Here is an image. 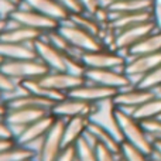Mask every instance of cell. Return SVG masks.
<instances>
[{"instance_id": "cell-33", "label": "cell", "mask_w": 161, "mask_h": 161, "mask_svg": "<svg viewBox=\"0 0 161 161\" xmlns=\"http://www.w3.org/2000/svg\"><path fill=\"white\" fill-rule=\"evenodd\" d=\"M19 89H20V83L16 82L13 78L7 75L4 71L0 68V92L3 93V99L6 96H13V95L19 93Z\"/></svg>"}, {"instance_id": "cell-16", "label": "cell", "mask_w": 161, "mask_h": 161, "mask_svg": "<svg viewBox=\"0 0 161 161\" xmlns=\"http://www.w3.org/2000/svg\"><path fill=\"white\" fill-rule=\"evenodd\" d=\"M154 96L156 93L151 89H143L137 85H131L117 92V95L113 97V102L117 108H122L131 113L136 108L142 106L143 103H146Z\"/></svg>"}, {"instance_id": "cell-7", "label": "cell", "mask_w": 161, "mask_h": 161, "mask_svg": "<svg viewBox=\"0 0 161 161\" xmlns=\"http://www.w3.org/2000/svg\"><path fill=\"white\" fill-rule=\"evenodd\" d=\"M65 119H57L53 127L41 140L36 161H55L62 151V136H64Z\"/></svg>"}, {"instance_id": "cell-48", "label": "cell", "mask_w": 161, "mask_h": 161, "mask_svg": "<svg viewBox=\"0 0 161 161\" xmlns=\"http://www.w3.org/2000/svg\"><path fill=\"white\" fill-rule=\"evenodd\" d=\"M110 2H116V0H105V3H106V4H109V3H110Z\"/></svg>"}, {"instance_id": "cell-11", "label": "cell", "mask_w": 161, "mask_h": 161, "mask_svg": "<svg viewBox=\"0 0 161 161\" xmlns=\"http://www.w3.org/2000/svg\"><path fill=\"white\" fill-rule=\"evenodd\" d=\"M33 47L36 50L37 58L44 62L50 68V71H67L68 69V62H67L68 54H64L61 50H58L45 37L38 38L33 44Z\"/></svg>"}, {"instance_id": "cell-49", "label": "cell", "mask_w": 161, "mask_h": 161, "mask_svg": "<svg viewBox=\"0 0 161 161\" xmlns=\"http://www.w3.org/2000/svg\"><path fill=\"white\" fill-rule=\"evenodd\" d=\"M151 161H161V160H153V158H151Z\"/></svg>"}, {"instance_id": "cell-37", "label": "cell", "mask_w": 161, "mask_h": 161, "mask_svg": "<svg viewBox=\"0 0 161 161\" xmlns=\"http://www.w3.org/2000/svg\"><path fill=\"white\" fill-rule=\"evenodd\" d=\"M79 2H80V6H82L83 11H85V13H89V14H95L103 4H105L103 0H79Z\"/></svg>"}, {"instance_id": "cell-31", "label": "cell", "mask_w": 161, "mask_h": 161, "mask_svg": "<svg viewBox=\"0 0 161 161\" xmlns=\"http://www.w3.org/2000/svg\"><path fill=\"white\" fill-rule=\"evenodd\" d=\"M75 150H76V161H97L95 146L88 143L83 137H80L75 143Z\"/></svg>"}, {"instance_id": "cell-25", "label": "cell", "mask_w": 161, "mask_h": 161, "mask_svg": "<svg viewBox=\"0 0 161 161\" xmlns=\"http://www.w3.org/2000/svg\"><path fill=\"white\" fill-rule=\"evenodd\" d=\"M153 0H116L108 4L110 14L137 13V11L151 10Z\"/></svg>"}, {"instance_id": "cell-45", "label": "cell", "mask_w": 161, "mask_h": 161, "mask_svg": "<svg viewBox=\"0 0 161 161\" xmlns=\"http://www.w3.org/2000/svg\"><path fill=\"white\" fill-rule=\"evenodd\" d=\"M7 105H6V100L3 97H0V117H4L7 113Z\"/></svg>"}, {"instance_id": "cell-30", "label": "cell", "mask_w": 161, "mask_h": 161, "mask_svg": "<svg viewBox=\"0 0 161 161\" xmlns=\"http://www.w3.org/2000/svg\"><path fill=\"white\" fill-rule=\"evenodd\" d=\"M44 37L53 45H55L58 50H61L64 54H68V55H75V57H80V55H82V54H80L79 51H76L75 48H74L72 45L69 44V41H68V40L65 38V37L62 36L61 33H59L58 28H57V30H53V31H48V33H45Z\"/></svg>"}, {"instance_id": "cell-9", "label": "cell", "mask_w": 161, "mask_h": 161, "mask_svg": "<svg viewBox=\"0 0 161 161\" xmlns=\"http://www.w3.org/2000/svg\"><path fill=\"white\" fill-rule=\"evenodd\" d=\"M89 119H91V122L96 123L97 126L112 133L117 140L123 143V134L120 131V126L116 117V105H114L113 99H108L96 103Z\"/></svg>"}, {"instance_id": "cell-44", "label": "cell", "mask_w": 161, "mask_h": 161, "mask_svg": "<svg viewBox=\"0 0 161 161\" xmlns=\"http://www.w3.org/2000/svg\"><path fill=\"white\" fill-rule=\"evenodd\" d=\"M10 25V20L8 19H3V17H0V37H2V34L4 33L6 30H7V27Z\"/></svg>"}, {"instance_id": "cell-52", "label": "cell", "mask_w": 161, "mask_h": 161, "mask_svg": "<svg viewBox=\"0 0 161 161\" xmlns=\"http://www.w3.org/2000/svg\"><path fill=\"white\" fill-rule=\"evenodd\" d=\"M158 119H161V114H160V116H158Z\"/></svg>"}, {"instance_id": "cell-3", "label": "cell", "mask_w": 161, "mask_h": 161, "mask_svg": "<svg viewBox=\"0 0 161 161\" xmlns=\"http://www.w3.org/2000/svg\"><path fill=\"white\" fill-rule=\"evenodd\" d=\"M58 30H59V33L69 41V44L72 45L76 51H79L80 54L106 48L99 37L88 33L86 30H83V28L78 27V25L72 24L71 21L61 23Z\"/></svg>"}, {"instance_id": "cell-51", "label": "cell", "mask_w": 161, "mask_h": 161, "mask_svg": "<svg viewBox=\"0 0 161 161\" xmlns=\"http://www.w3.org/2000/svg\"><path fill=\"white\" fill-rule=\"evenodd\" d=\"M120 161H125V160H122V157H120Z\"/></svg>"}, {"instance_id": "cell-6", "label": "cell", "mask_w": 161, "mask_h": 161, "mask_svg": "<svg viewBox=\"0 0 161 161\" xmlns=\"http://www.w3.org/2000/svg\"><path fill=\"white\" fill-rule=\"evenodd\" d=\"M83 76L88 82H93L97 85L108 88L122 89L133 85L131 79L123 69H110V68H86Z\"/></svg>"}, {"instance_id": "cell-34", "label": "cell", "mask_w": 161, "mask_h": 161, "mask_svg": "<svg viewBox=\"0 0 161 161\" xmlns=\"http://www.w3.org/2000/svg\"><path fill=\"white\" fill-rule=\"evenodd\" d=\"M137 86H140L143 89H151V91L156 88H160L161 86V65H158L156 69H153L147 75L143 76L142 80L137 83Z\"/></svg>"}, {"instance_id": "cell-36", "label": "cell", "mask_w": 161, "mask_h": 161, "mask_svg": "<svg viewBox=\"0 0 161 161\" xmlns=\"http://www.w3.org/2000/svg\"><path fill=\"white\" fill-rule=\"evenodd\" d=\"M95 150H96L97 161H120V156H119V154L113 153L112 150H109L108 147L99 144V143L95 146Z\"/></svg>"}, {"instance_id": "cell-40", "label": "cell", "mask_w": 161, "mask_h": 161, "mask_svg": "<svg viewBox=\"0 0 161 161\" xmlns=\"http://www.w3.org/2000/svg\"><path fill=\"white\" fill-rule=\"evenodd\" d=\"M151 14H153V21L156 23L157 28L161 30V0H153Z\"/></svg>"}, {"instance_id": "cell-23", "label": "cell", "mask_w": 161, "mask_h": 161, "mask_svg": "<svg viewBox=\"0 0 161 161\" xmlns=\"http://www.w3.org/2000/svg\"><path fill=\"white\" fill-rule=\"evenodd\" d=\"M148 20H153V14L151 10L147 11H137V13H122V14H112L110 21H109V27L112 30L117 31L125 30L127 27L131 25L140 24V23L148 21Z\"/></svg>"}, {"instance_id": "cell-39", "label": "cell", "mask_w": 161, "mask_h": 161, "mask_svg": "<svg viewBox=\"0 0 161 161\" xmlns=\"http://www.w3.org/2000/svg\"><path fill=\"white\" fill-rule=\"evenodd\" d=\"M55 161H76V150L75 146H69V147L62 148L59 156L57 157Z\"/></svg>"}, {"instance_id": "cell-42", "label": "cell", "mask_w": 161, "mask_h": 161, "mask_svg": "<svg viewBox=\"0 0 161 161\" xmlns=\"http://www.w3.org/2000/svg\"><path fill=\"white\" fill-rule=\"evenodd\" d=\"M153 153H151V158L153 160H161V140H156V142L153 143Z\"/></svg>"}, {"instance_id": "cell-32", "label": "cell", "mask_w": 161, "mask_h": 161, "mask_svg": "<svg viewBox=\"0 0 161 161\" xmlns=\"http://www.w3.org/2000/svg\"><path fill=\"white\" fill-rule=\"evenodd\" d=\"M120 157L125 161H151V157L148 154H146L144 151H142L140 148L134 147L130 143H122V153Z\"/></svg>"}, {"instance_id": "cell-17", "label": "cell", "mask_w": 161, "mask_h": 161, "mask_svg": "<svg viewBox=\"0 0 161 161\" xmlns=\"http://www.w3.org/2000/svg\"><path fill=\"white\" fill-rule=\"evenodd\" d=\"M117 92H119V89L108 88V86H102V85H97V83L88 82L86 80L85 83H82L78 88L72 89L68 95L96 105V103L103 102V100L113 99L117 95Z\"/></svg>"}, {"instance_id": "cell-28", "label": "cell", "mask_w": 161, "mask_h": 161, "mask_svg": "<svg viewBox=\"0 0 161 161\" xmlns=\"http://www.w3.org/2000/svg\"><path fill=\"white\" fill-rule=\"evenodd\" d=\"M37 158L36 150L28 146L14 144L6 150L0 151V161H34Z\"/></svg>"}, {"instance_id": "cell-21", "label": "cell", "mask_w": 161, "mask_h": 161, "mask_svg": "<svg viewBox=\"0 0 161 161\" xmlns=\"http://www.w3.org/2000/svg\"><path fill=\"white\" fill-rule=\"evenodd\" d=\"M89 125V117L88 116H78L72 117V119L65 120V127H64V136H62V147H69V146H75L83 133L86 131Z\"/></svg>"}, {"instance_id": "cell-47", "label": "cell", "mask_w": 161, "mask_h": 161, "mask_svg": "<svg viewBox=\"0 0 161 161\" xmlns=\"http://www.w3.org/2000/svg\"><path fill=\"white\" fill-rule=\"evenodd\" d=\"M3 62H4V58H3V57H2V55H0V65H2V64H3Z\"/></svg>"}, {"instance_id": "cell-2", "label": "cell", "mask_w": 161, "mask_h": 161, "mask_svg": "<svg viewBox=\"0 0 161 161\" xmlns=\"http://www.w3.org/2000/svg\"><path fill=\"white\" fill-rule=\"evenodd\" d=\"M3 71L16 82H24L28 79H38L50 72V68L40 61L38 58L30 59H16V61H4L0 65Z\"/></svg>"}, {"instance_id": "cell-27", "label": "cell", "mask_w": 161, "mask_h": 161, "mask_svg": "<svg viewBox=\"0 0 161 161\" xmlns=\"http://www.w3.org/2000/svg\"><path fill=\"white\" fill-rule=\"evenodd\" d=\"M68 21H71L72 24L78 25V27L86 30L88 33L93 34V36L99 37L102 36V31H103V25L95 19L92 14L89 13H85V11H79V13H72L68 19Z\"/></svg>"}, {"instance_id": "cell-43", "label": "cell", "mask_w": 161, "mask_h": 161, "mask_svg": "<svg viewBox=\"0 0 161 161\" xmlns=\"http://www.w3.org/2000/svg\"><path fill=\"white\" fill-rule=\"evenodd\" d=\"M14 144H16V140L14 139H0V151L6 150V148L11 147Z\"/></svg>"}, {"instance_id": "cell-18", "label": "cell", "mask_w": 161, "mask_h": 161, "mask_svg": "<svg viewBox=\"0 0 161 161\" xmlns=\"http://www.w3.org/2000/svg\"><path fill=\"white\" fill-rule=\"evenodd\" d=\"M23 4H25L27 7H31L34 10L40 11V13L45 14L47 17L57 20L59 23L68 21L71 13L64 8L57 0H24Z\"/></svg>"}, {"instance_id": "cell-46", "label": "cell", "mask_w": 161, "mask_h": 161, "mask_svg": "<svg viewBox=\"0 0 161 161\" xmlns=\"http://www.w3.org/2000/svg\"><path fill=\"white\" fill-rule=\"evenodd\" d=\"M8 2L14 3V4H17V6H21V4H23V2H24V0H8Z\"/></svg>"}, {"instance_id": "cell-8", "label": "cell", "mask_w": 161, "mask_h": 161, "mask_svg": "<svg viewBox=\"0 0 161 161\" xmlns=\"http://www.w3.org/2000/svg\"><path fill=\"white\" fill-rule=\"evenodd\" d=\"M156 30H158L156 23H154L153 20H148V21L140 23V24L131 25V27H127V28H125V30L117 31L116 38H114V50L122 54L125 53V55H126V53H127L133 45H136L137 42H140L144 37H147L148 34H151Z\"/></svg>"}, {"instance_id": "cell-26", "label": "cell", "mask_w": 161, "mask_h": 161, "mask_svg": "<svg viewBox=\"0 0 161 161\" xmlns=\"http://www.w3.org/2000/svg\"><path fill=\"white\" fill-rule=\"evenodd\" d=\"M88 130L93 134L95 140H96V144L99 143V144L105 146V147H108L109 150H112L113 153H116L120 156V153H122V142L117 140L112 133H109V131L105 130L103 127L97 126L96 123L91 122V119H89Z\"/></svg>"}, {"instance_id": "cell-10", "label": "cell", "mask_w": 161, "mask_h": 161, "mask_svg": "<svg viewBox=\"0 0 161 161\" xmlns=\"http://www.w3.org/2000/svg\"><path fill=\"white\" fill-rule=\"evenodd\" d=\"M158 65H161V51L153 54H143V55H133L127 57V62L125 67V72L131 79L133 85L142 80L144 75L156 69Z\"/></svg>"}, {"instance_id": "cell-53", "label": "cell", "mask_w": 161, "mask_h": 161, "mask_svg": "<svg viewBox=\"0 0 161 161\" xmlns=\"http://www.w3.org/2000/svg\"><path fill=\"white\" fill-rule=\"evenodd\" d=\"M34 161H36V160H34Z\"/></svg>"}, {"instance_id": "cell-4", "label": "cell", "mask_w": 161, "mask_h": 161, "mask_svg": "<svg viewBox=\"0 0 161 161\" xmlns=\"http://www.w3.org/2000/svg\"><path fill=\"white\" fill-rule=\"evenodd\" d=\"M8 20H10V23H13V24L25 25V27L42 31L44 34L48 33V31L57 30V28L59 27V24H61L59 21L51 19V17H47L45 14L40 13V11L34 10V8H31V7H27V6L23 7V4L19 6V7L10 14Z\"/></svg>"}, {"instance_id": "cell-24", "label": "cell", "mask_w": 161, "mask_h": 161, "mask_svg": "<svg viewBox=\"0 0 161 161\" xmlns=\"http://www.w3.org/2000/svg\"><path fill=\"white\" fill-rule=\"evenodd\" d=\"M161 51V30H156L147 37L137 42L136 45L130 48L126 53L127 57L133 55H143V54H153V53H160Z\"/></svg>"}, {"instance_id": "cell-41", "label": "cell", "mask_w": 161, "mask_h": 161, "mask_svg": "<svg viewBox=\"0 0 161 161\" xmlns=\"http://www.w3.org/2000/svg\"><path fill=\"white\" fill-rule=\"evenodd\" d=\"M0 139H14L13 130L6 123L4 117H0Z\"/></svg>"}, {"instance_id": "cell-14", "label": "cell", "mask_w": 161, "mask_h": 161, "mask_svg": "<svg viewBox=\"0 0 161 161\" xmlns=\"http://www.w3.org/2000/svg\"><path fill=\"white\" fill-rule=\"evenodd\" d=\"M40 83L54 91L62 92V93H69L72 89L78 88L82 83L86 82V78L83 75L71 74L68 71H50L44 76L38 78Z\"/></svg>"}, {"instance_id": "cell-35", "label": "cell", "mask_w": 161, "mask_h": 161, "mask_svg": "<svg viewBox=\"0 0 161 161\" xmlns=\"http://www.w3.org/2000/svg\"><path fill=\"white\" fill-rule=\"evenodd\" d=\"M143 127L146 129V131L148 133L150 139L153 140V143L156 140H161V119L154 117V119H147L142 122Z\"/></svg>"}, {"instance_id": "cell-1", "label": "cell", "mask_w": 161, "mask_h": 161, "mask_svg": "<svg viewBox=\"0 0 161 161\" xmlns=\"http://www.w3.org/2000/svg\"><path fill=\"white\" fill-rule=\"evenodd\" d=\"M116 117L120 126V131L123 134V142L130 143L134 147L140 148L144 151L146 154L151 156L154 147H153V140L150 139L148 133L146 129L143 127L142 122L133 117V114L129 113L127 110L116 106Z\"/></svg>"}, {"instance_id": "cell-5", "label": "cell", "mask_w": 161, "mask_h": 161, "mask_svg": "<svg viewBox=\"0 0 161 161\" xmlns=\"http://www.w3.org/2000/svg\"><path fill=\"white\" fill-rule=\"evenodd\" d=\"M82 62L86 68H110V69H123L125 71L127 57L110 48L83 53L80 55Z\"/></svg>"}, {"instance_id": "cell-12", "label": "cell", "mask_w": 161, "mask_h": 161, "mask_svg": "<svg viewBox=\"0 0 161 161\" xmlns=\"http://www.w3.org/2000/svg\"><path fill=\"white\" fill-rule=\"evenodd\" d=\"M95 105L89 103L86 100L78 99L74 96H67L64 99L55 102V105L51 108V113L58 119H72V117L78 116H91V113L93 112Z\"/></svg>"}, {"instance_id": "cell-29", "label": "cell", "mask_w": 161, "mask_h": 161, "mask_svg": "<svg viewBox=\"0 0 161 161\" xmlns=\"http://www.w3.org/2000/svg\"><path fill=\"white\" fill-rule=\"evenodd\" d=\"M133 117H136L137 120L143 122V120L147 119H154V117H158L161 114V96H154L150 100H147L146 103H143L142 106L136 108L131 112Z\"/></svg>"}, {"instance_id": "cell-19", "label": "cell", "mask_w": 161, "mask_h": 161, "mask_svg": "<svg viewBox=\"0 0 161 161\" xmlns=\"http://www.w3.org/2000/svg\"><path fill=\"white\" fill-rule=\"evenodd\" d=\"M7 109H16V108H47L51 109L55 102L47 97L38 96V95L30 93V92H21V93L13 95V96L4 97Z\"/></svg>"}, {"instance_id": "cell-22", "label": "cell", "mask_w": 161, "mask_h": 161, "mask_svg": "<svg viewBox=\"0 0 161 161\" xmlns=\"http://www.w3.org/2000/svg\"><path fill=\"white\" fill-rule=\"evenodd\" d=\"M0 55L4 58V61L37 58V54L33 44L8 42V41H2V40H0Z\"/></svg>"}, {"instance_id": "cell-38", "label": "cell", "mask_w": 161, "mask_h": 161, "mask_svg": "<svg viewBox=\"0 0 161 161\" xmlns=\"http://www.w3.org/2000/svg\"><path fill=\"white\" fill-rule=\"evenodd\" d=\"M57 2H58L64 8H67L71 14L83 11V8H82V6H80L79 0H57Z\"/></svg>"}, {"instance_id": "cell-13", "label": "cell", "mask_w": 161, "mask_h": 161, "mask_svg": "<svg viewBox=\"0 0 161 161\" xmlns=\"http://www.w3.org/2000/svg\"><path fill=\"white\" fill-rule=\"evenodd\" d=\"M57 119H58V117H55L50 112L48 114L40 117L38 120L33 122L31 125L25 126L20 133H17L14 140H16V143L20 146H28V147H31L34 143L41 142V140L44 139V136L48 133V130L53 127V125L55 123Z\"/></svg>"}, {"instance_id": "cell-15", "label": "cell", "mask_w": 161, "mask_h": 161, "mask_svg": "<svg viewBox=\"0 0 161 161\" xmlns=\"http://www.w3.org/2000/svg\"><path fill=\"white\" fill-rule=\"evenodd\" d=\"M51 112V109L47 108H16V109H8L7 113L4 116V120L8 126L11 127L14 133V137L17 133L23 130L25 126L31 125L33 122L38 120L40 117L45 116Z\"/></svg>"}, {"instance_id": "cell-20", "label": "cell", "mask_w": 161, "mask_h": 161, "mask_svg": "<svg viewBox=\"0 0 161 161\" xmlns=\"http://www.w3.org/2000/svg\"><path fill=\"white\" fill-rule=\"evenodd\" d=\"M44 36L45 34L42 31L34 30V28L25 27V25L14 24L13 27L8 25L7 30L2 34L0 40L8 42H20V44H34L37 40Z\"/></svg>"}, {"instance_id": "cell-50", "label": "cell", "mask_w": 161, "mask_h": 161, "mask_svg": "<svg viewBox=\"0 0 161 161\" xmlns=\"http://www.w3.org/2000/svg\"><path fill=\"white\" fill-rule=\"evenodd\" d=\"M0 97H3V93H2V92H0Z\"/></svg>"}]
</instances>
